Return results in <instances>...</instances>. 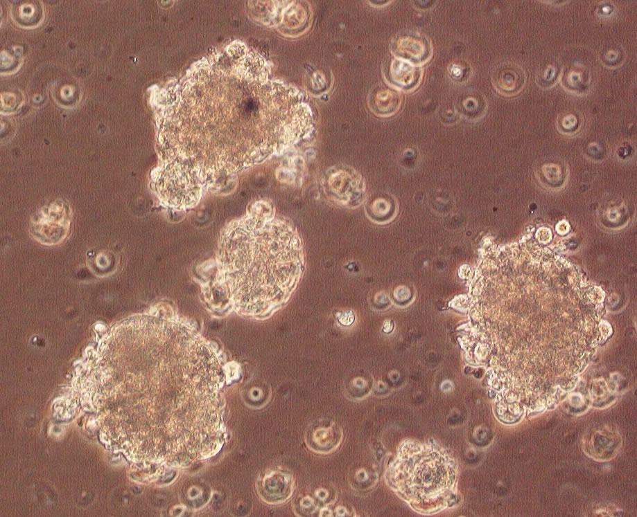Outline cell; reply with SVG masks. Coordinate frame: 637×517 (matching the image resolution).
<instances>
[{"instance_id": "cell-1", "label": "cell", "mask_w": 637, "mask_h": 517, "mask_svg": "<svg viewBox=\"0 0 637 517\" xmlns=\"http://www.w3.org/2000/svg\"><path fill=\"white\" fill-rule=\"evenodd\" d=\"M254 211L223 230L218 259L223 283L238 311L270 307L302 266L299 239L290 225Z\"/></svg>"}, {"instance_id": "cell-2", "label": "cell", "mask_w": 637, "mask_h": 517, "mask_svg": "<svg viewBox=\"0 0 637 517\" xmlns=\"http://www.w3.org/2000/svg\"><path fill=\"white\" fill-rule=\"evenodd\" d=\"M406 444L401 448L398 459L389 469L387 479L390 485L412 503L427 505L445 502L455 481L454 464L449 457L438 451L435 458H432L435 450L430 449L427 455L421 453V446Z\"/></svg>"}, {"instance_id": "cell-3", "label": "cell", "mask_w": 637, "mask_h": 517, "mask_svg": "<svg viewBox=\"0 0 637 517\" xmlns=\"http://www.w3.org/2000/svg\"><path fill=\"white\" fill-rule=\"evenodd\" d=\"M156 188L165 204L184 210L198 204L204 185L198 174L188 165L168 162L159 172Z\"/></svg>"}, {"instance_id": "cell-4", "label": "cell", "mask_w": 637, "mask_h": 517, "mask_svg": "<svg viewBox=\"0 0 637 517\" xmlns=\"http://www.w3.org/2000/svg\"><path fill=\"white\" fill-rule=\"evenodd\" d=\"M433 46L426 36L417 31L401 33L392 43V51L397 59L419 66L433 55Z\"/></svg>"}, {"instance_id": "cell-5", "label": "cell", "mask_w": 637, "mask_h": 517, "mask_svg": "<svg viewBox=\"0 0 637 517\" xmlns=\"http://www.w3.org/2000/svg\"><path fill=\"white\" fill-rule=\"evenodd\" d=\"M309 448L318 453H329L340 444L342 434L341 428L334 422L327 420L315 421L306 434Z\"/></svg>"}, {"instance_id": "cell-6", "label": "cell", "mask_w": 637, "mask_h": 517, "mask_svg": "<svg viewBox=\"0 0 637 517\" xmlns=\"http://www.w3.org/2000/svg\"><path fill=\"white\" fill-rule=\"evenodd\" d=\"M526 80L524 71L512 63H503L492 72L491 81L496 90L505 96L518 93Z\"/></svg>"}, {"instance_id": "cell-7", "label": "cell", "mask_w": 637, "mask_h": 517, "mask_svg": "<svg viewBox=\"0 0 637 517\" xmlns=\"http://www.w3.org/2000/svg\"><path fill=\"white\" fill-rule=\"evenodd\" d=\"M390 75L394 85L404 90H411L420 84L423 69L419 66L396 58L391 62Z\"/></svg>"}, {"instance_id": "cell-8", "label": "cell", "mask_w": 637, "mask_h": 517, "mask_svg": "<svg viewBox=\"0 0 637 517\" xmlns=\"http://www.w3.org/2000/svg\"><path fill=\"white\" fill-rule=\"evenodd\" d=\"M402 102L400 92L393 89H381L372 98V108L383 115H391L399 110Z\"/></svg>"}]
</instances>
